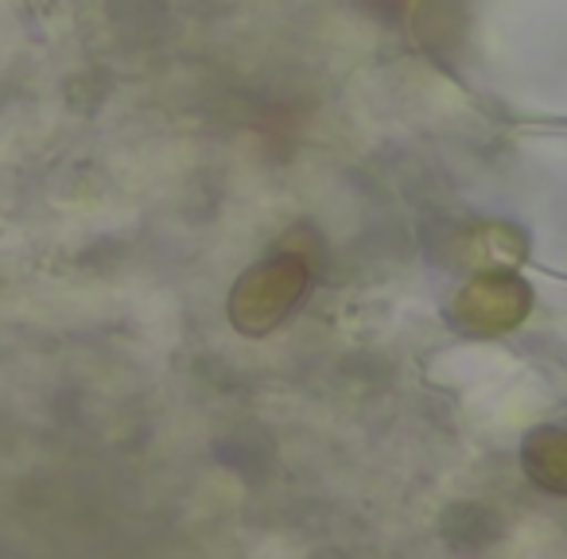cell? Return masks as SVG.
Wrapping results in <instances>:
<instances>
[{
  "label": "cell",
  "instance_id": "1",
  "mask_svg": "<svg viewBox=\"0 0 567 559\" xmlns=\"http://www.w3.org/2000/svg\"><path fill=\"white\" fill-rule=\"evenodd\" d=\"M311 288V265L300 252H276V257L260 260V265L245 268L241 280L229 292V323L245 334L257 339L284 323L300 308V300Z\"/></svg>",
  "mask_w": 567,
  "mask_h": 559
},
{
  "label": "cell",
  "instance_id": "2",
  "mask_svg": "<svg viewBox=\"0 0 567 559\" xmlns=\"http://www.w3.org/2000/svg\"><path fill=\"white\" fill-rule=\"evenodd\" d=\"M533 311V288L513 272H478L451 300V319L466 334H505Z\"/></svg>",
  "mask_w": 567,
  "mask_h": 559
},
{
  "label": "cell",
  "instance_id": "3",
  "mask_svg": "<svg viewBox=\"0 0 567 559\" xmlns=\"http://www.w3.org/2000/svg\"><path fill=\"white\" fill-rule=\"evenodd\" d=\"M520 463L540 489L567 497V427H536L520 447Z\"/></svg>",
  "mask_w": 567,
  "mask_h": 559
},
{
  "label": "cell",
  "instance_id": "4",
  "mask_svg": "<svg viewBox=\"0 0 567 559\" xmlns=\"http://www.w3.org/2000/svg\"><path fill=\"white\" fill-rule=\"evenodd\" d=\"M525 234L509 221H489V226H478L471 237H466V265L478 268V272H513V268L525 260Z\"/></svg>",
  "mask_w": 567,
  "mask_h": 559
}]
</instances>
